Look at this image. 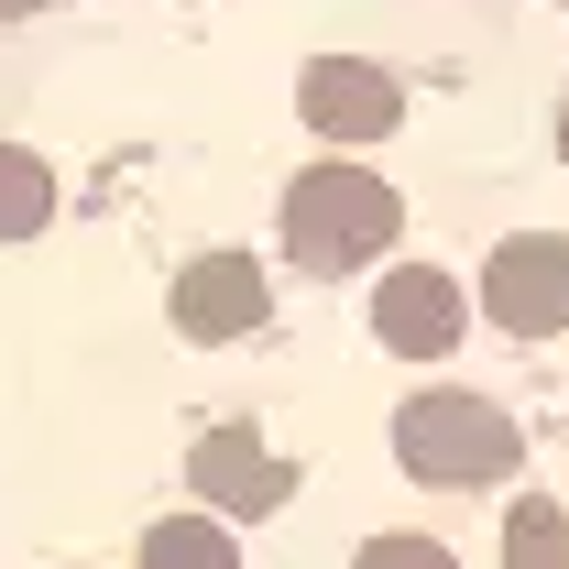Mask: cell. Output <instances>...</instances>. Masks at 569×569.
<instances>
[{
	"mask_svg": "<svg viewBox=\"0 0 569 569\" xmlns=\"http://www.w3.org/2000/svg\"><path fill=\"white\" fill-rule=\"evenodd\" d=\"M395 230H406V198L372 164H307L284 187V252L307 274H361L372 252H395Z\"/></svg>",
	"mask_w": 569,
	"mask_h": 569,
	"instance_id": "6da1fadb",
	"label": "cell"
},
{
	"mask_svg": "<svg viewBox=\"0 0 569 569\" xmlns=\"http://www.w3.org/2000/svg\"><path fill=\"white\" fill-rule=\"evenodd\" d=\"M515 417H503L493 395H460V383H438V395H406L395 406V460L417 471V482H438V493H482V482H503L515 471Z\"/></svg>",
	"mask_w": 569,
	"mask_h": 569,
	"instance_id": "7a4b0ae2",
	"label": "cell"
},
{
	"mask_svg": "<svg viewBox=\"0 0 569 569\" xmlns=\"http://www.w3.org/2000/svg\"><path fill=\"white\" fill-rule=\"evenodd\" d=\"M482 307H493L503 340H548V329H569V230H515V241H493Z\"/></svg>",
	"mask_w": 569,
	"mask_h": 569,
	"instance_id": "3957f363",
	"label": "cell"
},
{
	"mask_svg": "<svg viewBox=\"0 0 569 569\" xmlns=\"http://www.w3.org/2000/svg\"><path fill=\"white\" fill-rule=\"evenodd\" d=\"M296 110H307L318 142H383L406 121V88L372 67V56H318V67L296 77Z\"/></svg>",
	"mask_w": 569,
	"mask_h": 569,
	"instance_id": "277c9868",
	"label": "cell"
},
{
	"mask_svg": "<svg viewBox=\"0 0 569 569\" xmlns=\"http://www.w3.org/2000/svg\"><path fill=\"white\" fill-rule=\"evenodd\" d=\"M460 318H471V296L438 274V263H395V274L372 284V340L395 361H438L460 351Z\"/></svg>",
	"mask_w": 569,
	"mask_h": 569,
	"instance_id": "5b68a950",
	"label": "cell"
},
{
	"mask_svg": "<svg viewBox=\"0 0 569 569\" xmlns=\"http://www.w3.org/2000/svg\"><path fill=\"white\" fill-rule=\"evenodd\" d=\"M263 307H274V284H263L252 252H198V263L176 274V329H187V340H252Z\"/></svg>",
	"mask_w": 569,
	"mask_h": 569,
	"instance_id": "8992f818",
	"label": "cell"
},
{
	"mask_svg": "<svg viewBox=\"0 0 569 569\" xmlns=\"http://www.w3.org/2000/svg\"><path fill=\"white\" fill-rule=\"evenodd\" d=\"M187 471H198V493H209L219 515H263V503H284V460H274V449H263V438H252L241 417H230V427H209Z\"/></svg>",
	"mask_w": 569,
	"mask_h": 569,
	"instance_id": "52a82bcc",
	"label": "cell"
},
{
	"mask_svg": "<svg viewBox=\"0 0 569 569\" xmlns=\"http://www.w3.org/2000/svg\"><path fill=\"white\" fill-rule=\"evenodd\" d=\"M44 219H56V176H44V153L0 142V241H33Z\"/></svg>",
	"mask_w": 569,
	"mask_h": 569,
	"instance_id": "ba28073f",
	"label": "cell"
},
{
	"mask_svg": "<svg viewBox=\"0 0 569 569\" xmlns=\"http://www.w3.org/2000/svg\"><path fill=\"white\" fill-rule=\"evenodd\" d=\"M142 569H241V548H230V526H209V515H164L142 537Z\"/></svg>",
	"mask_w": 569,
	"mask_h": 569,
	"instance_id": "9c48e42d",
	"label": "cell"
},
{
	"mask_svg": "<svg viewBox=\"0 0 569 569\" xmlns=\"http://www.w3.org/2000/svg\"><path fill=\"white\" fill-rule=\"evenodd\" d=\"M503 569H569V503L526 493L503 515Z\"/></svg>",
	"mask_w": 569,
	"mask_h": 569,
	"instance_id": "30bf717a",
	"label": "cell"
},
{
	"mask_svg": "<svg viewBox=\"0 0 569 569\" xmlns=\"http://www.w3.org/2000/svg\"><path fill=\"white\" fill-rule=\"evenodd\" d=\"M351 569H460V559H449L438 537H372V548H361Z\"/></svg>",
	"mask_w": 569,
	"mask_h": 569,
	"instance_id": "8fae6325",
	"label": "cell"
},
{
	"mask_svg": "<svg viewBox=\"0 0 569 569\" xmlns=\"http://www.w3.org/2000/svg\"><path fill=\"white\" fill-rule=\"evenodd\" d=\"M33 11H44V0H0V22H33Z\"/></svg>",
	"mask_w": 569,
	"mask_h": 569,
	"instance_id": "7c38bea8",
	"label": "cell"
},
{
	"mask_svg": "<svg viewBox=\"0 0 569 569\" xmlns=\"http://www.w3.org/2000/svg\"><path fill=\"white\" fill-rule=\"evenodd\" d=\"M559 153H569V110H559Z\"/></svg>",
	"mask_w": 569,
	"mask_h": 569,
	"instance_id": "4fadbf2b",
	"label": "cell"
}]
</instances>
